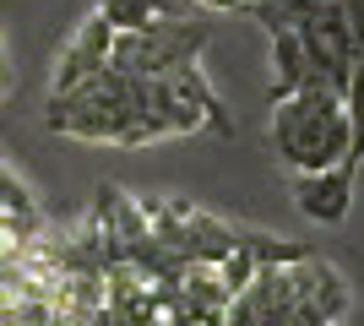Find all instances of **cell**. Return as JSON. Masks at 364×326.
I'll list each match as a JSON object with an SVG mask.
<instances>
[{
	"label": "cell",
	"instance_id": "6da1fadb",
	"mask_svg": "<svg viewBox=\"0 0 364 326\" xmlns=\"http://www.w3.org/2000/svg\"><path fill=\"white\" fill-rule=\"evenodd\" d=\"M44 125L55 136L92 141V147H147V120H141V77L125 71H98L82 87L44 98Z\"/></svg>",
	"mask_w": 364,
	"mask_h": 326
},
{
	"label": "cell",
	"instance_id": "7a4b0ae2",
	"mask_svg": "<svg viewBox=\"0 0 364 326\" xmlns=\"http://www.w3.org/2000/svg\"><path fill=\"white\" fill-rule=\"evenodd\" d=\"M272 153L289 163L294 174H316L353 163V131H348V109L332 82L310 77L299 93L272 104ZM359 169V163H353Z\"/></svg>",
	"mask_w": 364,
	"mask_h": 326
},
{
	"label": "cell",
	"instance_id": "3957f363",
	"mask_svg": "<svg viewBox=\"0 0 364 326\" xmlns=\"http://www.w3.org/2000/svg\"><path fill=\"white\" fill-rule=\"evenodd\" d=\"M141 212H147V229L152 239L180 256V261H201V266H218L228 250L240 245V229L223 223L218 212L196 202H180V196H141Z\"/></svg>",
	"mask_w": 364,
	"mask_h": 326
},
{
	"label": "cell",
	"instance_id": "277c9868",
	"mask_svg": "<svg viewBox=\"0 0 364 326\" xmlns=\"http://www.w3.org/2000/svg\"><path fill=\"white\" fill-rule=\"evenodd\" d=\"M201 49H207V22L174 16V22H158V28L114 33L109 71H125V77H168V71L201 60Z\"/></svg>",
	"mask_w": 364,
	"mask_h": 326
},
{
	"label": "cell",
	"instance_id": "5b68a950",
	"mask_svg": "<svg viewBox=\"0 0 364 326\" xmlns=\"http://www.w3.org/2000/svg\"><path fill=\"white\" fill-rule=\"evenodd\" d=\"M289 272H294V315H299L304 326H343L348 321L353 288L326 256L310 250V256H299Z\"/></svg>",
	"mask_w": 364,
	"mask_h": 326
},
{
	"label": "cell",
	"instance_id": "8992f818",
	"mask_svg": "<svg viewBox=\"0 0 364 326\" xmlns=\"http://www.w3.org/2000/svg\"><path fill=\"white\" fill-rule=\"evenodd\" d=\"M109 44H114V22L92 6V11L76 22L71 44L60 49V60H55V82H49V93L82 87V82H92L98 71H109Z\"/></svg>",
	"mask_w": 364,
	"mask_h": 326
},
{
	"label": "cell",
	"instance_id": "52a82bcc",
	"mask_svg": "<svg viewBox=\"0 0 364 326\" xmlns=\"http://www.w3.org/2000/svg\"><path fill=\"white\" fill-rule=\"evenodd\" d=\"M353 174H359L353 163L294 174V207H299V217H310L321 229H337V223L353 212Z\"/></svg>",
	"mask_w": 364,
	"mask_h": 326
},
{
	"label": "cell",
	"instance_id": "ba28073f",
	"mask_svg": "<svg viewBox=\"0 0 364 326\" xmlns=\"http://www.w3.org/2000/svg\"><path fill=\"white\" fill-rule=\"evenodd\" d=\"M44 229H49L44 207L33 202V190L0 163V239H6V245H33Z\"/></svg>",
	"mask_w": 364,
	"mask_h": 326
},
{
	"label": "cell",
	"instance_id": "9c48e42d",
	"mask_svg": "<svg viewBox=\"0 0 364 326\" xmlns=\"http://www.w3.org/2000/svg\"><path fill=\"white\" fill-rule=\"evenodd\" d=\"M92 6L114 22V33L158 28V22H174V16H196V0H92Z\"/></svg>",
	"mask_w": 364,
	"mask_h": 326
},
{
	"label": "cell",
	"instance_id": "30bf717a",
	"mask_svg": "<svg viewBox=\"0 0 364 326\" xmlns=\"http://www.w3.org/2000/svg\"><path fill=\"white\" fill-rule=\"evenodd\" d=\"M316 77L310 71V55H304V38L294 28H277L272 33V87H267V98H289V93H299L304 82Z\"/></svg>",
	"mask_w": 364,
	"mask_h": 326
},
{
	"label": "cell",
	"instance_id": "8fae6325",
	"mask_svg": "<svg viewBox=\"0 0 364 326\" xmlns=\"http://www.w3.org/2000/svg\"><path fill=\"white\" fill-rule=\"evenodd\" d=\"M326 0H256L250 6V16H256L267 33H277V28H299L310 11H321Z\"/></svg>",
	"mask_w": 364,
	"mask_h": 326
},
{
	"label": "cell",
	"instance_id": "7c38bea8",
	"mask_svg": "<svg viewBox=\"0 0 364 326\" xmlns=\"http://www.w3.org/2000/svg\"><path fill=\"white\" fill-rule=\"evenodd\" d=\"M343 109H348V131H353V163H364V49L343 82Z\"/></svg>",
	"mask_w": 364,
	"mask_h": 326
},
{
	"label": "cell",
	"instance_id": "4fadbf2b",
	"mask_svg": "<svg viewBox=\"0 0 364 326\" xmlns=\"http://www.w3.org/2000/svg\"><path fill=\"white\" fill-rule=\"evenodd\" d=\"M201 11H250L256 0H196Z\"/></svg>",
	"mask_w": 364,
	"mask_h": 326
}]
</instances>
